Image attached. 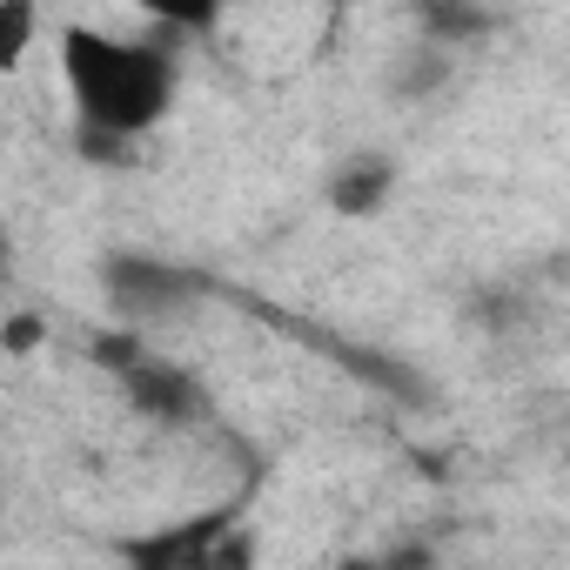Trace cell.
<instances>
[{"label": "cell", "instance_id": "cell-3", "mask_svg": "<svg viewBox=\"0 0 570 570\" xmlns=\"http://www.w3.org/2000/svg\"><path fill=\"white\" fill-rule=\"evenodd\" d=\"M101 282H108L115 309H128V316H155V309H175V303L195 296V282H188L181 268H168V262H141V255H115V262L101 268Z\"/></svg>", "mask_w": 570, "mask_h": 570}, {"label": "cell", "instance_id": "cell-5", "mask_svg": "<svg viewBox=\"0 0 570 570\" xmlns=\"http://www.w3.org/2000/svg\"><path fill=\"white\" fill-rule=\"evenodd\" d=\"M350 570H430V550H423V543H390V550H376V557H356Z\"/></svg>", "mask_w": 570, "mask_h": 570}, {"label": "cell", "instance_id": "cell-6", "mask_svg": "<svg viewBox=\"0 0 570 570\" xmlns=\"http://www.w3.org/2000/svg\"><path fill=\"white\" fill-rule=\"evenodd\" d=\"M0 28H8V41H0V61L14 68V61L28 55V35H35V8H21V0H14V8L0 14Z\"/></svg>", "mask_w": 570, "mask_h": 570}, {"label": "cell", "instance_id": "cell-1", "mask_svg": "<svg viewBox=\"0 0 570 570\" xmlns=\"http://www.w3.org/2000/svg\"><path fill=\"white\" fill-rule=\"evenodd\" d=\"M61 75H68L75 121L95 135H115V141H141L175 108V55L155 41H121V35L68 21Z\"/></svg>", "mask_w": 570, "mask_h": 570}, {"label": "cell", "instance_id": "cell-4", "mask_svg": "<svg viewBox=\"0 0 570 570\" xmlns=\"http://www.w3.org/2000/svg\"><path fill=\"white\" fill-rule=\"evenodd\" d=\"M390 188H396V168H390L383 155H356V161H343V168L330 175L336 215H376V208L390 202Z\"/></svg>", "mask_w": 570, "mask_h": 570}, {"label": "cell", "instance_id": "cell-2", "mask_svg": "<svg viewBox=\"0 0 570 570\" xmlns=\"http://www.w3.org/2000/svg\"><path fill=\"white\" fill-rule=\"evenodd\" d=\"M121 390H128V403H135L141 416H155V423H195V416H208V390H202L188 370L155 363V356H141L135 370H121Z\"/></svg>", "mask_w": 570, "mask_h": 570}]
</instances>
